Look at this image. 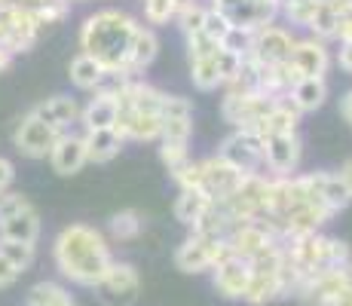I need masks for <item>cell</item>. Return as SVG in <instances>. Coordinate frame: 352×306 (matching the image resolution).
Masks as SVG:
<instances>
[{"label": "cell", "mask_w": 352, "mask_h": 306, "mask_svg": "<svg viewBox=\"0 0 352 306\" xmlns=\"http://www.w3.org/2000/svg\"><path fill=\"white\" fill-rule=\"evenodd\" d=\"M52 261L58 276L77 288H98L113 263L111 239L92 223H67L52 239Z\"/></svg>", "instance_id": "1"}, {"label": "cell", "mask_w": 352, "mask_h": 306, "mask_svg": "<svg viewBox=\"0 0 352 306\" xmlns=\"http://www.w3.org/2000/svg\"><path fill=\"white\" fill-rule=\"evenodd\" d=\"M141 25L144 22H138L132 12L104 6V10H96L92 16L83 19L77 31V46L80 52L96 58L107 74L129 77V52H132V40L141 31Z\"/></svg>", "instance_id": "2"}, {"label": "cell", "mask_w": 352, "mask_h": 306, "mask_svg": "<svg viewBox=\"0 0 352 306\" xmlns=\"http://www.w3.org/2000/svg\"><path fill=\"white\" fill-rule=\"evenodd\" d=\"M285 245V257L294 267V273L300 276V285L307 282L309 276L324 273V270L343 267V263L352 261V251L343 239H334V236L319 233H303V236H291V239L282 242Z\"/></svg>", "instance_id": "3"}, {"label": "cell", "mask_w": 352, "mask_h": 306, "mask_svg": "<svg viewBox=\"0 0 352 306\" xmlns=\"http://www.w3.org/2000/svg\"><path fill=\"white\" fill-rule=\"evenodd\" d=\"M40 34L43 31H40L31 6L0 3V46H3L12 58H16L19 52L34 50V43H37Z\"/></svg>", "instance_id": "4"}, {"label": "cell", "mask_w": 352, "mask_h": 306, "mask_svg": "<svg viewBox=\"0 0 352 306\" xmlns=\"http://www.w3.org/2000/svg\"><path fill=\"white\" fill-rule=\"evenodd\" d=\"M227 254V242L221 236H206L190 230L184 242L175 251V267L187 276H199V273H212L214 263Z\"/></svg>", "instance_id": "5"}, {"label": "cell", "mask_w": 352, "mask_h": 306, "mask_svg": "<svg viewBox=\"0 0 352 306\" xmlns=\"http://www.w3.org/2000/svg\"><path fill=\"white\" fill-rule=\"evenodd\" d=\"M187 40V67H190V83L199 92H214L221 89V71H218V50L221 43H214L206 34H190Z\"/></svg>", "instance_id": "6"}, {"label": "cell", "mask_w": 352, "mask_h": 306, "mask_svg": "<svg viewBox=\"0 0 352 306\" xmlns=\"http://www.w3.org/2000/svg\"><path fill=\"white\" fill-rule=\"evenodd\" d=\"M276 101L279 98H270V95H263L257 89L224 92V98H221V117H224V122L233 129H252V132H257L263 117L270 113V107H273Z\"/></svg>", "instance_id": "7"}, {"label": "cell", "mask_w": 352, "mask_h": 306, "mask_svg": "<svg viewBox=\"0 0 352 306\" xmlns=\"http://www.w3.org/2000/svg\"><path fill=\"white\" fill-rule=\"evenodd\" d=\"M297 34L285 28V25H263L248 34V50L245 58L254 65H285L291 56V46H294Z\"/></svg>", "instance_id": "8"}, {"label": "cell", "mask_w": 352, "mask_h": 306, "mask_svg": "<svg viewBox=\"0 0 352 306\" xmlns=\"http://www.w3.org/2000/svg\"><path fill=\"white\" fill-rule=\"evenodd\" d=\"M227 242V251L236 257H242V261H254L257 254H263V251H270L273 245H279V233H276L270 223L263 221H242V223H233V227L227 230L224 236Z\"/></svg>", "instance_id": "9"}, {"label": "cell", "mask_w": 352, "mask_h": 306, "mask_svg": "<svg viewBox=\"0 0 352 306\" xmlns=\"http://www.w3.org/2000/svg\"><path fill=\"white\" fill-rule=\"evenodd\" d=\"M62 135L65 132L52 129L50 122H43L37 113L28 111L16 122V129H12V144H16V151L22 156H28V160H46Z\"/></svg>", "instance_id": "10"}, {"label": "cell", "mask_w": 352, "mask_h": 306, "mask_svg": "<svg viewBox=\"0 0 352 306\" xmlns=\"http://www.w3.org/2000/svg\"><path fill=\"white\" fill-rule=\"evenodd\" d=\"M218 156L239 172H263V138L252 129H233L218 144Z\"/></svg>", "instance_id": "11"}, {"label": "cell", "mask_w": 352, "mask_h": 306, "mask_svg": "<svg viewBox=\"0 0 352 306\" xmlns=\"http://www.w3.org/2000/svg\"><path fill=\"white\" fill-rule=\"evenodd\" d=\"M303 160L300 132L263 135V172L267 175H294Z\"/></svg>", "instance_id": "12"}, {"label": "cell", "mask_w": 352, "mask_h": 306, "mask_svg": "<svg viewBox=\"0 0 352 306\" xmlns=\"http://www.w3.org/2000/svg\"><path fill=\"white\" fill-rule=\"evenodd\" d=\"M288 65L297 71V77H328L331 65H334V52L328 50V43L313 34L307 37H297L291 46Z\"/></svg>", "instance_id": "13"}, {"label": "cell", "mask_w": 352, "mask_h": 306, "mask_svg": "<svg viewBox=\"0 0 352 306\" xmlns=\"http://www.w3.org/2000/svg\"><path fill=\"white\" fill-rule=\"evenodd\" d=\"M96 291H101V297L113 306L135 303L138 300V291H141V276H138V270H135V263L113 257V263L107 267V273L98 282Z\"/></svg>", "instance_id": "14"}, {"label": "cell", "mask_w": 352, "mask_h": 306, "mask_svg": "<svg viewBox=\"0 0 352 306\" xmlns=\"http://www.w3.org/2000/svg\"><path fill=\"white\" fill-rule=\"evenodd\" d=\"M349 270H352V261L343 263V267H334V270H324V273L309 276L294 297L303 306H334L337 294L343 291V285H346V278H349Z\"/></svg>", "instance_id": "15"}, {"label": "cell", "mask_w": 352, "mask_h": 306, "mask_svg": "<svg viewBox=\"0 0 352 306\" xmlns=\"http://www.w3.org/2000/svg\"><path fill=\"white\" fill-rule=\"evenodd\" d=\"M193 138V101L184 95H168L162 101V135L168 144H190Z\"/></svg>", "instance_id": "16"}, {"label": "cell", "mask_w": 352, "mask_h": 306, "mask_svg": "<svg viewBox=\"0 0 352 306\" xmlns=\"http://www.w3.org/2000/svg\"><path fill=\"white\" fill-rule=\"evenodd\" d=\"M50 166L56 175L62 178H71V175H80L86 166H89V147H86V135L83 132H65L62 138L56 141V147L50 151Z\"/></svg>", "instance_id": "17"}, {"label": "cell", "mask_w": 352, "mask_h": 306, "mask_svg": "<svg viewBox=\"0 0 352 306\" xmlns=\"http://www.w3.org/2000/svg\"><path fill=\"white\" fill-rule=\"evenodd\" d=\"M248 278H252V263L230 254V251L212 270L214 291H218L221 297H227V300H242V294H245V288H248Z\"/></svg>", "instance_id": "18"}, {"label": "cell", "mask_w": 352, "mask_h": 306, "mask_svg": "<svg viewBox=\"0 0 352 306\" xmlns=\"http://www.w3.org/2000/svg\"><path fill=\"white\" fill-rule=\"evenodd\" d=\"M199 175H202V190L212 193L214 202H221L239 187L245 172H239L236 166H230L227 160H221V156L214 153V156H202L199 160Z\"/></svg>", "instance_id": "19"}, {"label": "cell", "mask_w": 352, "mask_h": 306, "mask_svg": "<svg viewBox=\"0 0 352 306\" xmlns=\"http://www.w3.org/2000/svg\"><path fill=\"white\" fill-rule=\"evenodd\" d=\"M80 101L74 98V95H50V98H43L40 105L31 107V113H37L43 122H50L52 129H58V132H71L74 126H80Z\"/></svg>", "instance_id": "20"}, {"label": "cell", "mask_w": 352, "mask_h": 306, "mask_svg": "<svg viewBox=\"0 0 352 306\" xmlns=\"http://www.w3.org/2000/svg\"><path fill=\"white\" fill-rule=\"evenodd\" d=\"M117 92L113 89H98L92 98L80 107V132H96V129H113L117 122Z\"/></svg>", "instance_id": "21"}, {"label": "cell", "mask_w": 352, "mask_h": 306, "mask_svg": "<svg viewBox=\"0 0 352 306\" xmlns=\"http://www.w3.org/2000/svg\"><path fill=\"white\" fill-rule=\"evenodd\" d=\"M285 98L300 117L303 113L322 111L324 101H328V77H300L294 86H291V92Z\"/></svg>", "instance_id": "22"}, {"label": "cell", "mask_w": 352, "mask_h": 306, "mask_svg": "<svg viewBox=\"0 0 352 306\" xmlns=\"http://www.w3.org/2000/svg\"><path fill=\"white\" fill-rule=\"evenodd\" d=\"M0 239L3 242L37 245V239H40V215H37V208L28 206V208H22V212L3 217V221H0Z\"/></svg>", "instance_id": "23"}, {"label": "cell", "mask_w": 352, "mask_h": 306, "mask_svg": "<svg viewBox=\"0 0 352 306\" xmlns=\"http://www.w3.org/2000/svg\"><path fill=\"white\" fill-rule=\"evenodd\" d=\"M160 56V37H157V28L151 25H141V31L135 34L132 40V52H129V77H141L147 67L157 61Z\"/></svg>", "instance_id": "24"}, {"label": "cell", "mask_w": 352, "mask_h": 306, "mask_svg": "<svg viewBox=\"0 0 352 306\" xmlns=\"http://www.w3.org/2000/svg\"><path fill=\"white\" fill-rule=\"evenodd\" d=\"M212 208H214V196L206 193V190H178L175 217H178V223H184L187 230H193Z\"/></svg>", "instance_id": "25"}, {"label": "cell", "mask_w": 352, "mask_h": 306, "mask_svg": "<svg viewBox=\"0 0 352 306\" xmlns=\"http://www.w3.org/2000/svg\"><path fill=\"white\" fill-rule=\"evenodd\" d=\"M307 175H309V184H313V193L319 196L331 212H343L352 202L346 184L340 181L337 172H307Z\"/></svg>", "instance_id": "26"}, {"label": "cell", "mask_w": 352, "mask_h": 306, "mask_svg": "<svg viewBox=\"0 0 352 306\" xmlns=\"http://www.w3.org/2000/svg\"><path fill=\"white\" fill-rule=\"evenodd\" d=\"M67 77H71V86H77L80 92H98L107 83V71L92 56H86V52H77L71 58Z\"/></svg>", "instance_id": "27"}, {"label": "cell", "mask_w": 352, "mask_h": 306, "mask_svg": "<svg viewBox=\"0 0 352 306\" xmlns=\"http://www.w3.org/2000/svg\"><path fill=\"white\" fill-rule=\"evenodd\" d=\"M346 3H352V0H331V3H319L307 31L313 34V37L324 40V43L337 40V31H340V12H343V6Z\"/></svg>", "instance_id": "28"}, {"label": "cell", "mask_w": 352, "mask_h": 306, "mask_svg": "<svg viewBox=\"0 0 352 306\" xmlns=\"http://www.w3.org/2000/svg\"><path fill=\"white\" fill-rule=\"evenodd\" d=\"M25 306H77L71 288L62 282H52V278H43V282H34L25 294Z\"/></svg>", "instance_id": "29"}, {"label": "cell", "mask_w": 352, "mask_h": 306, "mask_svg": "<svg viewBox=\"0 0 352 306\" xmlns=\"http://www.w3.org/2000/svg\"><path fill=\"white\" fill-rule=\"evenodd\" d=\"M86 147H89V162H111L123 151V135L117 129H96V132H83Z\"/></svg>", "instance_id": "30"}, {"label": "cell", "mask_w": 352, "mask_h": 306, "mask_svg": "<svg viewBox=\"0 0 352 306\" xmlns=\"http://www.w3.org/2000/svg\"><path fill=\"white\" fill-rule=\"evenodd\" d=\"M297 126H300V113L294 111V107L288 105V98H279L273 107H270V113L263 117L261 129H257V135H282V132H297Z\"/></svg>", "instance_id": "31"}, {"label": "cell", "mask_w": 352, "mask_h": 306, "mask_svg": "<svg viewBox=\"0 0 352 306\" xmlns=\"http://www.w3.org/2000/svg\"><path fill=\"white\" fill-rule=\"evenodd\" d=\"M141 233H144V217L135 208H123V212L111 215V221H107V239L111 242L126 245V242H135Z\"/></svg>", "instance_id": "32"}, {"label": "cell", "mask_w": 352, "mask_h": 306, "mask_svg": "<svg viewBox=\"0 0 352 306\" xmlns=\"http://www.w3.org/2000/svg\"><path fill=\"white\" fill-rule=\"evenodd\" d=\"M141 10H144V25H151V28H162L178 16L175 0H141Z\"/></svg>", "instance_id": "33"}, {"label": "cell", "mask_w": 352, "mask_h": 306, "mask_svg": "<svg viewBox=\"0 0 352 306\" xmlns=\"http://www.w3.org/2000/svg\"><path fill=\"white\" fill-rule=\"evenodd\" d=\"M0 254L19 270V273H28L34 257H37V245H28V242H3L0 239Z\"/></svg>", "instance_id": "34"}, {"label": "cell", "mask_w": 352, "mask_h": 306, "mask_svg": "<svg viewBox=\"0 0 352 306\" xmlns=\"http://www.w3.org/2000/svg\"><path fill=\"white\" fill-rule=\"evenodd\" d=\"M31 12H34V19H37L40 31H46V28H56V25L65 22L67 12H71V3H67V0H50V3H43V6H34Z\"/></svg>", "instance_id": "35"}, {"label": "cell", "mask_w": 352, "mask_h": 306, "mask_svg": "<svg viewBox=\"0 0 352 306\" xmlns=\"http://www.w3.org/2000/svg\"><path fill=\"white\" fill-rule=\"evenodd\" d=\"M202 34H206V37H212L214 43L224 46L230 40V34H233V25H230V19L224 16V12H218L214 6H208V10H206V22H202Z\"/></svg>", "instance_id": "36"}, {"label": "cell", "mask_w": 352, "mask_h": 306, "mask_svg": "<svg viewBox=\"0 0 352 306\" xmlns=\"http://www.w3.org/2000/svg\"><path fill=\"white\" fill-rule=\"evenodd\" d=\"M206 10H208V6L196 0V3L184 6V10L175 16V25L181 28V34H184V37H190V34H199V31H202V22H206Z\"/></svg>", "instance_id": "37"}, {"label": "cell", "mask_w": 352, "mask_h": 306, "mask_svg": "<svg viewBox=\"0 0 352 306\" xmlns=\"http://www.w3.org/2000/svg\"><path fill=\"white\" fill-rule=\"evenodd\" d=\"M160 160L168 172H175V168H181L187 160H193L190 144H168V141H160Z\"/></svg>", "instance_id": "38"}, {"label": "cell", "mask_w": 352, "mask_h": 306, "mask_svg": "<svg viewBox=\"0 0 352 306\" xmlns=\"http://www.w3.org/2000/svg\"><path fill=\"white\" fill-rule=\"evenodd\" d=\"M31 199L25 193H19V190H6V193H0V221L16 212H22V208H28Z\"/></svg>", "instance_id": "39"}, {"label": "cell", "mask_w": 352, "mask_h": 306, "mask_svg": "<svg viewBox=\"0 0 352 306\" xmlns=\"http://www.w3.org/2000/svg\"><path fill=\"white\" fill-rule=\"evenodd\" d=\"M12 184H16V166H12V160L0 156V193L12 190Z\"/></svg>", "instance_id": "40"}, {"label": "cell", "mask_w": 352, "mask_h": 306, "mask_svg": "<svg viewBox=\"0 0 352 306\" xmlns=\"http://www.w3.org/2000/svg\"><path fill=\"white\" fill-rule=\"evenodd\" d=\"M337 40H340V43H352V3H346L343 12H340V31H337Z\"/></svg>", "instance_id": "41"}, {"label": "cell", "mask_w": 352, "mask_h": 306, "mask_svg": "<svg viewBox=\"0 0 352 306\" xmlns=\"http://www.w3.org/2000/svg\"><path fill=\"white\" fill-rule=\"evenodd\" d=\"M19 276H22V273H19V270L16 267H12V263L10 261H6V257L3 254H0V288H10V285L12 282H16V278Z\"/></svg>", "instance_id": "42"}, {"label": "cell", "mask_w": 352, "mask_h": 306, "mask_svg": "<svg viewBox=\"0 0 352 306\" xmlns=\"http://www.w3.org/2000/svg\"><path fill=\"white\" fill-rule=\"evenodd\" d=\"M334 61L340 65L343 74H352V43H340V50H337Z\"/></svg>", "instance_id": "43"}, {"label": "cell", "mask_w": 352, "mask_h": 306, "mask_svg": "<svg viewBox=\"0 0 352 306\" xmlns=\"http://www.w3.org/2000/svg\"><path fill=\"white\" fill-rule=\"evenodd\" d=\"M340 117L352 126V89H346V92L340 95Z\"/></svg>", "instance_id": "44"}, {"label": "cell", "mask_w": 352, "mask_h": 306, "mask_svg": "<svg viewBox=\"0 0 352 306\" xmlns=\"http://www.w3.org/2000/svg\"><path fill=\"white\" fill-rule=\"evenodd\" d=\"M334 306H352V270H349V278H346V285H343V291L337 294Z\"/></svg>", "instance_id": "45"}, {"label": "cell", "mask_w": 352, "mask_h": 306, "mask_svg": "<svg viewBox=\"0 0 352 306\" xmlns=\"http://www.w3.org/2000/svg\"><path fill=\"white\" fill-rule=\"evenodd\" d=\"M337 175H340V181L346 184V190L352 196V156H349V160H343V166H340V172H337Z\"/></svg>", "instance_id": "46"}, {"label": "cell", "mask_w": 352, "mask_h": 306, "mask_svg": "<svg viewBox=\"0 0 352 306\" xmlns=\"http://www.w3.org/2000/svg\"><path fill=\"white\" fill-rule=\"evenodd\" d=\"M236 3H242V0H212V3H208V6H214V10H218V12H227V10H233Z\"/></svg>", "instance_id": "47"}, {"label": "cell", "mask_w": 352, "mask_h": 306, "mask_svg": "<svg viewBox=\"0 0 352 306\" xmlns=\"http://www.w3.org/2000/svg\"><path fill=\"white\" fill-rule=\"evenodd\" d=\"M10 65H12V56L3 50V46H0V71H6V67H10Z\"/></svg>", "instance_id": "48"}, {"label": "cell", "mask_w": 352, "mask_h": 306, "mask_svg": "<svg viewBox=\"0 0 352 306\" xmlns=\"http://www.w3.org/2000/svg\"><path fill=\"white\" fill-rule=\"evenodd\" d=\"M12 3H22V6H43V3H50V0H12Z\"/></svg>", "instance_id": "49"}, {"label": "cell", "mask_w": 352, "mask_h": 306, "mask_svg": "<svg viewBox=\"0 0 352 306\" xmlns=\"http://www.w3.org/2000/svg\"><path fill=\"white\" fill-rule=\"evenodd\" d=\"M67 3H71V6H74V3H89V0H67Z\"/></svg>", "instance_id": "50"}]
</instances>
